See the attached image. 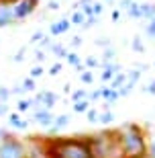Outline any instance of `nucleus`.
<instances>
[{
  "mask_svg": "<svg viewBox=\"0 0 155 158\" xmlns=\"http://www.w3.org/2000/svg\"><path fill=\"white\" fill-rule=\"evenodd\" d=\"M61 70H63V64H61V62H55V64L49 66L47 74H49V76H57V74H61Z\"/></svg>",
  "mask_w": 155,
  "mask_h": 158,
  "instance_id": "obj_30",
  "label": "nucleus"
},
{
  "mask_svg": "<svg viewBox=\"0 0 155 158\" xmlns=\"http://www.w3.org/2000/svg\"><path fill=\"white\" fill-rule=\"evenodd\" d=\"M118 140H121V152L122 158H145L149 140L145 129L139 123L126 121L118 127Z\"/></svg>",
  "mask_w": 155,
  "mask_h": 158,
  "instance_id": "obj_2",
  "label": "nucleus"
},
{
  "mask_svg": "<svg viewBox=\"0 0 155 158\" xmlns=\"http://www.w3.org/2000/svg\"><path fill=\"white\" fill-rule=\"evenodd\" d=\"M131 49L135 53H145V43H143V39L139 35H133V39H131Z\"/></svg>",
  "mask_w": 155,
  "mask_h": 158,
  "instance_id": "obj_20",
  "label": "nucleus"
},
{
  "mask_svg": "<svg viewBox=\"0 0 155 158\" xmlns=\"http://www.w3.org/2000/svg\"><path fill=\"white\" fill-rule=\"evenodd\" d=\"M94 15H96V17H100V15H102V10H104V2H94Z\"/></svg>",
  "mask_w": 155,
  "mask_h": 158,
  "instance_id": "obj_41",
  "label": "nucleus"
},
{
  "mask_svg": "<svg viewBox=\"0 0 155 158\" xmlns=\"http://www.w3.org/2000/svg\"><path fill=\"white\" fill-rule=\"evenodd\" d=\"M0 158H27V144L14 134L0 142Z\"/></svg>",
  "mask_w": 155,
  "mask_h": 158,
  "instance_id": "obj_4",
  "label": "nucleus"
},
{
  "mask_svg": "<svg viewBox=\"0 0 155 158\" xmlns=\"http://www.w3.org/2000/svg\"><path fill=\"white\" fill-rule=\"evenodd\" d=\"M126 15H129V19H133V21H139V19H141V2H137V0H135V2L129 6Z\"/></svg>",
  "mask_w": 155,
  "mask_h": 158,
  "instance_id": "obj_17",
  "label": "nucleus"
},
{
  "mask_svg": "<svg viewBox=\"0 0 155 158\" xmlns=\"http://www.w3.org/2000/svg\"><path fill=\"white\" fill-rule=\"evenodd\" d=\"M8 135H10V131H8V129H6V127H0V142L6 140Z\"/></svg>",
  "mask_w": 155,
  "mask_h": 158,
  "instance_id": "obj_50",
  "label": "nucleus"
},
{
  "mask_svg": "<svg viewBox=\"0 0 155 158\" xmlns=\"http://www.w3.org/2000/svg\"><path fill=\"white\" fill-rule=\"evenodd\" d=\"M125 84H126V72H125V70L118 72V74H116V76L108 82V86L112 88V90H121V88L125 86Z\"/></svg>",
  "mask_w": 155,
  "mask_h": 158,
  "instance_id": "obj_14",
  "label": "nucleus"
},
{
  "mask_svg": "<svg viewBox=\"0 0 155 158\" xmlns=\"http://www.w3.org/2000/svg\"><path fill=\"white\" fill-rule=\"evenodd\" d=\"M63 93L65 94H72V84H69V82H65V84H63V88H61Z\"/></svg>",
  "mask_w": 155,
  "mask_h": 158,
  "instance_id": "obj_51",
  "label": "nucleus"
},
{
  "mask_svg": "<svg viewBox=\"0 0 155 158\" xmlns=\"http://www.w3.org/2000/svg\"><path fill=\"white\" fill-rule=\"evenodd\" d=\"M112 121H114V113L110 111V109L100 111V115H98V123H102V125H110Z\"/></svg>",
  "mask_w": 155,
  "mask_h": 158,
  "instance_id": "obj_22",
  "label": "nucleus"
},
{
  "mask_svg": "<svg viewBox=\"0 0 155 158\" xmlns=\"http://www.w3.org/2000/svg\"><path fill=\"white\" fill-rule=\"evenodd\" d=\"M12 25H17V19H14V8H12V4L0 2V29L12 27Z\"/></svg>",
  "mask_w": 155,
  "mask_h": 158,
  "instance_id": "obj_8",
  "label": "nucleus"
},
{
  "mask_svg": "<svg viewBox=\"0 0 155 158\" xmlns=\"http://www.w3.org/2000/svg\"><path fill=\"white\" fill-rule=\"evenodd\" d=\"M21 86H23L25 93H35V90H37V82H35V78L27 76L23 82H21Z\"/></svg>",
  "mask_w": 155,
  "mask_h": 158,
  "instance_id": "obj_23",
  "label": "nucleus"
},
{
  "mask_svg": "<svg viewBox=\"0 0 155 158\" xmlns=\"http://www.w3.org/2000/svg\"><path fill=\"white\" fill-rule=\"evenodd\" d=\"M80 80L84 82V84H94V74H92V70L82 72V74H80Z\"/></svg>",
  "mask_w": 155,
  "mask_h": 158,
  "instance_id": "obj_31",
  "label": "nucleus"
},
{
  "mask_svg": "<svg viewBox=\"0 0 155 158\" xmlns=\"http://www.w3.org/2000/svg\"><path fill=\"white\" fill-rule=\"evenodd\" d=\"M10 93L12 94H25V90H23V86H21V84H14V86L10 88Z\"/></svg>",
  "mask_w": 155,
  "mask_h": 158,
  "instance_id": "obj_48",
  "label": "nucleus"
},
{
  "mask_svg": "<svg viewBox=\"0 0 155 158\" xmlns=\"http://www.w3.org/2000/svg\"><path fill=\"white\" fill-rule=\"evenodd\" d=\"M98 115H100V111H98L96 107H90L86 111V119H88V123H98Z\"/></svg>",
  "mask_w": 155,
  "mask_h": 158,
  "instance_id": "obj_26",
  "label": "nucleus"
},
{
  "mask_svg": "<svg viewBox=\"0 0 155 158\" xmlns=\"http://www.w3.org/2000/svg\"><path fill=\"white\" fill-rule=\"evenodd\" d=\"M110 17H112V23H121V10H118V8H116V10H112V15H110Z\"/></svg>",
  "mask_w": 155,
  "mask_h": 158,
  "instance_id": "obj_49",
  "label": "nucleus"
},
{
  "mask_svg": "<svg viewBox=\"0 0 155 158\" xmlns=\"http://www.w3.org/2000/svg\"><path fill=\"white\" fill-rule=\"evenodd\" d=\"M29 109H33V99H18L17 101V111L23 115V113H27Z\"/></svg>",
  "mask_w": 155,
  "mask_h": 158,
  "instance_id": "obj_21",
  "label": "nucleus"
},
{
  "mask_svg": "<svg viewBox=\"0 0 155 158\" xmlns=\"http://www.w3.org/2000/svg\"><path fill=\"white\" fill-rule=\"evenodd\" d=\"M153 66H155V64H153Z\"/></svg>",
  "mask_w": 155,
  "mask_h": 158,
  "instance_id": "obj_55",
  "label": "nucleus"
},
{
  "mask_svg": "<svg viewBox=\"0 0 155 158\" xmlns=\"http://www.w3.org/2000/svg\"><path fill=\"white\" fill-rule=\"evenodd\" d=\"M143 90H145V93H149V94H155V78L147 84V86H143Z\"/></svg>",
  "mask_w": 155,
  "mask_h": 158,
  "instance_id": "obj_45",
  "label": "nucleus"
},
{
  "mask_svg": "<svg viewBox=\"0 0 155 158\" xmlns=\"http://www.w3.org/2000/svg\"><path fill=\"white\" fill-rule=\"evenodd\" d=\"M100 78H102V82L106 84V82H110L112 78L118 74V72H122L121 70V64H116V62H102L100 64Z\"/></svg>",
  "mask_w": 155,
  "mask_h": 158,
  "instance_id": "obj_10",
  "label": "nucleus"
},
{
  "mask_svg": "<svg viewBox=\"0 0 155 158\" xmlns=\"http://www.w3.org/2000/svg\"><path fill=\"white\" fill-rule=\"evenodd\" d=\"M51 45H53V39H51V35H45L43 39L39 41V49H49Z\"/></svg>",
  "mask_w": 155,
  "mask_h": 158,
  "instance_id": "obj_33",
  "label": "nucleus"
},
{
  "mask_svg": "<svg viewBox=\"0 0 155 158\" xmlns=\"http://www.w3.org/2000/svg\"><path fill=\"white\" fill-rule=\"evenodd\" d=\"M45 58H47V52H45V49H37V52H35V60H37V62H41V64H43V62H45Z\"/></svg>",
  "mask_w": 155,
  "mask_h": 158,
  "instance_id": "obj_39",
  "label": "nucleus"
},
{
  "mask_svg": "<svg viewBox=\"0 0 155 158\" xmlns=\"http://www.w3.org/2000/svg\"><path fill=\"white\" fill-rule=\"evenodd\" d=\"M104 2H110V0H104Z\"/></svg>",
  "mask_w": 155,
  "mask_h": 158,
  "instance_id": "obj_53",
  "label": "nucleus"
},
{
  "mask_svg": "<svg viewBox=\"0 0 155 158\" xmlns=\"http://www.w3.org/2000/svg\"><path fill=\"white\" fill-rule=\"evenodd\" d=\"M145 33H147V37H149V39L155 41V19L147 21V25H145Z\"/></svg>",
  "mask_w": 155,
  "mask_h": 158,
  "instance_id": "obj_29",
  "label": "nucleus"
},
{
  "mask_svg": "<svg viewBox=\"0 0 155 158\" xmlns=\"http://www.w3.org/2000/svg\"><path fill=\"white\" fill-rule=\"evenodd\" d=\"M45 72H47V70H45V68H43V66H41V64H37V66H33V68H31L29 76L37 80V78H41V76H43V74H45Z\"/></svg>",
  "mask_w": 155,
  "mask_h": 158,
  "instance_id": "obj_27",
  "label": "nucleus"
},
{
  "mask_svg": "<svg viewBox=\"0 0 155 158\" xmlns=\"http://www.w3.org/2000/svg\"><path fill=\"white\" fill-rule=\"evenodd\" d=\"M94 43H96L98 47H102V49H104V47H110V39H108V37H106V39H104V37H98Z\"/></svg>",
  "mask_w": 155,
  "mask_h": 158,
  "instance_id": "obj_38",
  "label": "nucleus"
},
{
  "mask_svg": "<svg viewBox=\"0 0 155 158\" xmlns=\"http://www.w3.org/2000/svg\"><path fill=\"white\" fill-rule=\"evenodd\" d=\"M61 8V2L59 0H49L47 2V10H59Z\"/></svg>",
  "mask_w": 155,
  "mask_h": 158,
  "instance_id": "obj_37",
  "label": "nucleus"
},
{
  "mask_svg": "<svg viewBox=\"0 0 155 158\" xmlns=\"http://www.w3.org/2000/svg\"><path fill=\"white\" fill-rule=\"evenodd\" d=\"M49 52H51L57 60H65V58H68V53H69V49L63 45V43H55V41H53V45L49 47Z\"/></svg>",
  "mask_w": 155,
  "mask_h": 158,
  "instance_id": "obj_13",
  "label": "nucleus"
},
{
  "mask_svg": "<svg viewBox=\"0 0 155 158\" xmlns=\"http://www.w3.org/2000/svg\"><path fill=\"white\" fill-rule=\"evenodd\" d=\"M27 58V47H21V49H18L17 53H14V56H12V60H14V62H23V60Z\"/></svg>",
  "mask_w": 155,
  "mask_h": 158,
  "instance_id": "obj_36",
  "label": "nucleus"
},
{
  "mask_svg": "<svg viewBox=\"0 0 155 158\" xmlns=\"http://www.w3.org/2000/svg\"><path fill=\"white\" fill-rule=\"evenodd\" d=\"M65 62H68L69 66H74V68H76V66H80V64H82V58L78 56V52H69V53H68V58H65Z\"/></svg>",
  "mask_w": 155,
  "mask_h": 158,
  "instance_id": "obj_25",
  "label": "nucleus"
},
{
  "mask_svg": "<svg viewBox=\"0 0 155 158\" xmlns=\"http://www.w3.org/2000/svg\"><path fill=\"white\" fill-rule=\"evenodd\" d=\"M102 60H104V62H116V49L112 45L104 47V49H102Z\"/></svg>",
  "mask_w": 155,
  "mask_h": 158,
  "instance_id": "obj_24",
  "label": "nucleus"
},
{
  "mask_svg": "<svg viewBox=\"0 0 155 158\" xmlns=\"http://www.w3.org/2000/svg\"><path fill=\"white\" fill-rule=\"evenodd\" d=\"M8 125L14 127V129H18V131H25V129L29 127V121L23 119V115H21L18 111H14V113H8Z\"/></svg>",
  "mask_w": 155,
  "mask_h": 158,
  "instance_id": "obj_12",
  "label": "nucleus"
},
{
  "mask_svg": "<svg viewBox=\"0 0 155 158\" xmlns=\"http://www.w3.org/2000/svg\"><path fill=\"white\" fill-rule=\"evenodd\" d=\"M49 158H94L88 135H45Z\"/></svg>",
  "mask_w": 155,
  "mask_h": 158,
  "instance_id": "obj_1",
  "label": "nucleus"
},
{
  "mask_svg": "<svg viewBox=\"0 0 155 158\" xmlns=\"http://www.w3.org/2000/svg\"><path fill=\"white\" fill-rule=\"evenodd\" d=\"M133 2H135V0H121V2H118V10H129V6H131Z\"/></svg>",
  "mask_w": 155,
  "mask_h": 158,
  "instance_id": "obj_43",
  "label": "nucleus"
},
{
  "mask_svg": "<svg viewBox=\"0 0 155 158\" xmlns=\"http://www.w3.org/2000/svg\"><path fill=\"white\" fill-rule=\"evenodd\" d=\"M59 101V94L53 90H39L33 97V107L35 109H53Z\"/></svg>",
  "mask_w": 155,
  "mask_h": 158,
  "instance_id": "obj_6",
  "label": "nucleus"
},
{
  "mask_svg": "<svg viewBox=\"0 0 155 158\" xmlns=\"http://www.w3.org/2000/svg\"><path fill=\"white\" fill-rule=\"evenodd\" d=\"M43 37H45V33H43V31H35L33 35H31V43H39Z\"/></svg>",
  "mask_w": 155,
  "mask_h": 158,
  "instance_id": "obj_40",
  "label": "nucleus"
},
{
  "mask_svg": "<svg viewBox=\"0 0 155 158\" xmlns=\"http://www.w3.org/2000/svg\"><path fill=\"white\" fill-rule=\"evenodd\" d=\"M69 121H72V115H69V113H61V115H55V121H53L51 127L47 129V135H59V131L68 127Z\"/></svg>",
  "mask_w": 155,
  "mask_h": 158,
  "instance_id": "obj_11",
  "label": "nucleus"
},
{
  "mask_svg": "<svg viewBox=\"0 0 155 158\" xmlns=\"http://www.w3.org/2000/svg\"><path fill=\"white\" fill-rule=\"evenodd\" d=\"M133 90H135V84H131V82H126L125 86H122L121 90H118V94H121V97H129V94H131Z\"/></svg>",
  "mask_w": 155,
  "mask_h": 158,
  "instance_id": "obj_34",
  "label": "nucleus"
},
{
  "mask_svg": "<svg viewBox=\"0 0 155 158\" xmlns=\"http://www.w3.org/2000/svg\"><path fill=\"white\" fill-rule=\"evenodd\" d=\"M72 107H74V113H84L86 115V111L92 107V101L84 99V101H78V103H72Z\"/></svg>",
  "mask_w": 155,
  "mask_h": 158,
  "instance_id": "obj_16",
  "label": "nucleus"
},
{
  "mask_svg": "<svg viewBox=\"0 0 155 158\" xmlns=\"http://www.w3.org/2000/svg\"><path fill=\"white\" fill-rule=\"evenodd\" d=\"M0 2H6V4H14V2H18V0H0Z\"/></svg>",
  "mask_w": 155,
  "mask_h": 158,
  "instance_id": "obj_52",
  "label": "nucleus"
},
{
  "mask_svg": "<svg viewBox=\"0 0 155 158\" xmlns=\"http://www.w3.org/2000/svg\"><path fill=\"white\" fill-rule=\"evenodd\" d=\"M88 90L86 88H76V90H72V94H69V101L72 103H78V101H84V99H88Z\"/></svg>",
  "mask_w": 155,
  "mask_h": 158,
  "instance_id": "obj_19",
  "label": "nucleus"
},
{
  "mask_svg": "<svg viewBox=\"0 0 155 158\" xmlns=\"http://www.w3.org/2000/svg\"><path fill=\"white\" fill-rule=\"evenodd\" d=\"M88 99H90V101H98V99H102V93H100V88L92 90V93L88 94Z\"/></svg>",
  "mask_w": 155,
  "mask_h": 158,
  "instance_id": "obj_44",
  "label": "nucleus"
},
{
  "mask_svg": "<svg viewBox=\"0 0 155 158\" xmlns=\"http://www.w3.org/2000/svg\"><path fill=\"white\" fill-rule=\"evenodd\" d=\"M69 23L74 25V27H82V25L86 23V15H84L82 10H74L72 17H69Z\"/></svg>",
  "mask_w": 155,
  "mask_h": 158,
  "instance_id": "obj_18",
  "label": "nucleus"
},
{
  "mask_svg": "<svg viewBox=\"0 0 155 158\" xmlns=\"http://www.w3.org/2000/svg\"><path fill=\"white\" fill-rule=\"evenodd\" d=\"M72 29V23H69V17H61L57 21H53L49 25V35L51 37H59V35H65L68 31Z\"/></svg>",
  "mask_w": 155,
  "mask_h": 158,
  "instance_id": "obj_9",
  "label": "nucleus"
},
{
  "mask_svg": "<svg viewBox=\"0 0 155 158\" xmlns=\"http://www.w3.org/2000/svg\"><path fill=\"white\" fill-rule=\"evenodd\" d=\"M137 2H143V0H137Z\"/></svg>",
  "mask_w": 155,
  "mask_h": 158,
  "instance_id": "obj_54",
  "label": "nucleus"
},
{
  "mask_svg": "<svg viewBox=\"0 0 155 158\" xmlns=\"http://www.w3.org/2000/svg\"><path fill=\"white\" fill-rule=\"evenodd\" d=\"M10 94V86H0V103H8Z\"/></svg>",
  "mask_w": 155,
  "mask_h": 158,
  "instance_id": "obj_32",
  "label": "nucleus"
},
{
  "mask_svg": "<svg viewBox=\"0 0 155 158\" xmlns=\"http://www.w3.org/2000/svg\"><path fill=\"white\" fill-rule=\"evenodd\" d=\"M100 23V17H88L86 19V23L82 25V29H90V27H94V25Z\"/></svg>",
  "mask_w": 155,
  "mask_h": 158,
  "instance_id": "obj_35",
  "label": "nucleus"
},
{
  "mask_svg": "<svg viewBox=\"0 0 155 158\" xmlns=\"http://www.w3.org/2000/svg\"><path fill=\"white\" fill-rule=\"evenodd\" d=\"M8 117V103H0V117Z\"/></svg>",
  "mask_w": 155,
  "mask_h": 158,
  "instance_id": "obj_47",
  "label": "nucleus"
},
{
  "mask_svg": "<svg viewBox=\"0 0 155 158\" xmlns=\"http://www.w3.org/2000/svg\"><path fill=\"white\" fill-rule=\"evenodd\" d=\"M141 76H143V72L139 70V68H131V70H126V82H131V84H135V86L139 84Z\"/></svg>",
  "mask_w": 155,
  "mask_h": 158,
  "instance_id": "obj_15",
  "label": "nucleus"
},
{
  "mask_svg": "<svg viewBox=\"0 0 155 158\" xmlns=\"http://www.w3.org/2000/svg\"><path fill=\"white\" fill-rule=\"evenodd\" d=\"M84 66H86L88 70H92V68H100V60L94 58V56H88V58L84 60Z\"/></svg>",
  "mask_w": 155,
  "mask_h": 158,
  "instance_id": "obj_28",
  "label": "nucleus"
},
{
  "mask_svg": "<svg viewBox=\"0 0 155 158\" xmlns=\"http://www.w3.org/2000/svg\"><path fill=\"white\" fill-rule=\"evenodd\" d=\"M145 158H155V142H149V148H147V156Z\"/></svg>",
  "mask_w": 155,
  "mask_h": 158,
  "instance_id": "obj_46",
  "label": "nucleus"
},
{
  "mask_svg": "<svg viewBox=\"0 0 155 158\" xmlns=\"http://www.w3.org/2000/svg\"><path fill=\"white\" fill-rule=\"evenodd\" d=\"M82 43H84V39H82L80 35H74V37H72V41H69V45H72V47H80Z\"/></svg>",
  "mask_w": 155,
  "mask_h": 158,
  "instance_id": "obj_42",
  "label": "nucleus"
},
{
  "mask_svg": "<svg viewBox=\"0 0 155 158\" xmlns=\"http://www.w3.org/2000/svg\"><path fill=\"white\" fill-rule=\"evenodd\" d=\"M31 121L37 123V125H41V127L49 129L53 125V121H55V113H53L51 109H35Z\"/></svg>",
  "mask_w": 155,
  "mask_h": 158,
  "instance_id": "obj_7",
  "label": "nucleus"
},
{
  "mask_svg": "<svg viewBox=\"0 0 155 158\" xmlns=\"http://www.w3.org/2000/svg\"><path fill=\"white\" fill-rule=\"evenodd\" d=\"M37 6H39V0H18V2H14L12 8H14L17 23H25V21L37 10Z\"/></svg>",
  "mask_w": 155,
  "mask_h": 158,
  "instance_id": "obj_5",
  "label": "nucleus"
},
{
  "mask_svg": "<svg viewBox=\"0 0 155 158\" xmlns=\"http://www.w3.org/2000/svg\"><path fill=\"white\" fill-rule=\"evenodd\" d=\"M94 158H122L118 129H104L88 135Z\"/></svg>",
  "mask_w": 155,
  "mask_h": 158,
  "instance_id": "obj_3",
  "label": "nucleus"
}]
</instances>
